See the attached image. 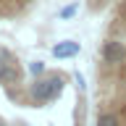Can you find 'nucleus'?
I'll return each instance as SVG.
<instances>
[{
  "label": "nucleus",
  "instance_id": "nucleus-1",
  "mask_svg": "<svg viewBox=\"0 0 126 126\" xmlns=\"http://www.w3.org/2000/svg\"><path fill=\"white\" fill-rule=\"evenodd\" d=\"M63 92V79L61 76H45V79H37L32 84V97L34 102H53L58 100Z\"/></svg>",
  "mask_w": 126,
  "mask_h": 126
},
{
  "label": "nucleus",
  "instance_id": "nucleus-2",
  "mask_svg": "<svg viewBox=\"0 0 126 126\" xmlns=\"http://www.w3.org/2000/svg\"><path fill=\"white\" fill-rule=\"evenodd\" d=\"M100 55H102V61H105V63H124L126 47L121 45V42H116V39H108V42H102Z\"/></svg>",
  "mask_w": 126,
  "mask_h": 126
},
{
  "label": "nucleus",
  "instance_id": "nucleus-5",
  "mask_svg": "<svg viewBox=\"0 0 126 126\" xmlns=\"http://www.w3.org/2000/svg\"><path fill=\"white\" fill-rule=\"evenodd\" d=\"M97 126H121V121H118L116 113H102L97 118Z\"/></svg>",
  "mask_w": 126,
  "mask_h": 126
},
{
  "label": "nucleus",
  "instance_id": "nucleus-3",
  "mask_svg": "<svg viewBox=\"0 0 126 126\" xmlns=\"http://www.w3.org/2000/svg\"><path fill=\"white\" fill-rule=\"evenodd\" d=\"M0 81H18V68L13 66L11 53L3 47H0Z\"/></svg>",
  "mask_w": 126,
  "mask_h": 126
},
{
  "label": "nucleus",
  "instance_id": "nucleus-4",
  "mask_svg": "<svg viewBox=\"0 0 126 126\" xmlns=\"http://www.w3.org/2000/svg\"><path fill=\"white\" fill-rule=\"evenodd\" d=\"M79 42H71V39H66V42H58V45L53 47V55L55 58H74V55H79Z\"/></svg>",
  "mask_w": 126,
  "mask_h": 126
},
{
  "label": "nucleus",
  "instance_id": "nucleus-7",
  "mask_svg": "<svg viewBox=\"0 0 126 126\" xmlns=\"http://www.w3.org/2000/svg\"><path fill=\"white\" fill-rule=\"evenodd\" d=\"M76 11H79V3H74V5H66L61 11V18H71V16H76Z\"/></svg>",
  "mask_w": 126,
  "mask_h": 126
},
{
  "label": "nucleus",
  "instance_id": "nucleus-6",
  "mask_svg": "<svg viewBox=\"0 0 126 126\" xmlns=\"http://www.w3.org/2000/svg\"><path fill=\"white\" fill-rule=\"evenodd\" d=\"M42 71H45V63H42V61H34V63H29V74H32V76H39Z\"/></svg>",
  "mask_w": 126,
  "mask_h": 126
},
{
  "label": "nucleus",
  "instance_id": "nucleus-8",
  "mask_svg": "<svg viewBox=\"0 0 126 126\" xmlns=\"http://www.w3.org/2000/svg\"><path fill=\"white\" fill-rule=\"evenodd\" d=\"M0 126H3V124H0Z\"/></svg>",
  "mask_w": 126,
  "mask_h": 126
}]
</instances>
